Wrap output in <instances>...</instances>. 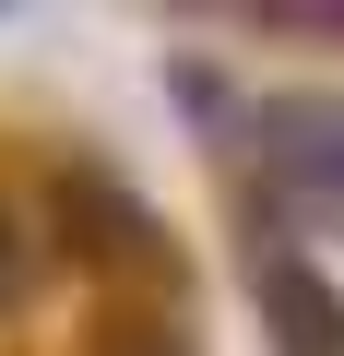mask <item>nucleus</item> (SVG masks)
Returning a JSON list of instances; mask_svg holds the SVG:
<instances>
[{"label": "nucleus", "mask_w": 344, "mask_h": 356, "mask_svg": "<svg viewBox=\"0 0 344 356\" xmlns=\"http://www.w3.org/2000/svg\"><path fill=\"white\" fill-rule=\"evenodd\" d=\"M261 309H273V332H285V356H344V297L309 273V261H261Z\"/></svg>", "instance_id": "f257e3e1"}, {"label": "nucleus", "mask_w": 344, "mask_h": 356, "mask_svg": "<svg viewBox=\"0 0 344 356\" xmlns=\"http://www.w3.org/2000/svg\"><path fill=\"white\" fill-rule=\"evenodd\" d=\"M273 166H297V178H344V107H273Z\"/></svg>", "instance_id": "f03ea898"}, {"label": "nucleus", "mask_w": 344, "mask_h": 356, "mask_svg": "<svg viewBox=\"0 0 344 356\" xmlns=\"http://www.w3.org/2000/svg\"><path fill=\"white\" fill-rule=\"evenodd\" d=\"M0 285H13V226H0Z\"/></svg>", "instance_id": "7ed1b4c3"}]
</instances>
